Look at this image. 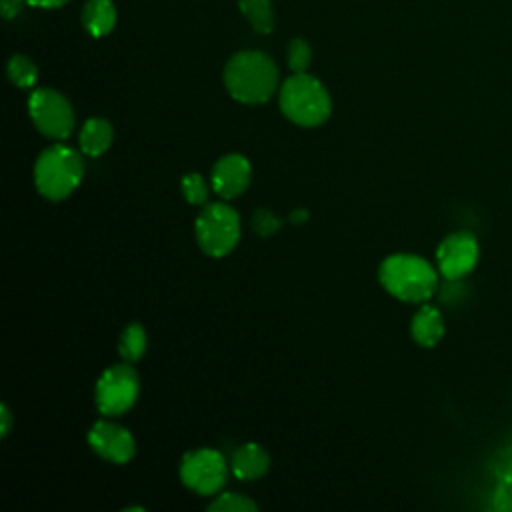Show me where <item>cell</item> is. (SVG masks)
I'll use <instances>...</instances> for the list:
<instances>
[{
    "label": "cell",
    "mask_w": 512,
    "mask_h": 512,
    "mask_svg": "<svg viewBox=\"0 0 512 512\" xmlns=\"http://www.w3.org/2000/svg\"><path fill=\"white\" fill-rule=\"evenodd\" d=\"M224 86L242 104H262L278 86V68L264 52L242 50L226 62Z\"/></svg>",
    "instance_id": "obj_1"
},
{
    "label": "cell",
    "mask_w": 512,
    "mask_h": 512,
    "mask_svg": "<svg viewBox=\"0 0 512 512\" xmlns=\"http://www.w3.org/2000/svg\"><path fill=\"white\" fill-rule=\"evenodd\" d=\"M382 288L404 302H426L438 288V270L418 254H390L378 270Z\"/></svg>",
    "instance_id": "obj_2"
},
{
    "label": "cell",
    "mask_w": 512,
    "mask_h": 512,
    "mask_svg": "<svg viewBox=\"0 0 512 512\" xmlns=\"http://www.w3.org/2000/svg\"><path fill=\"white\" fill-rule=\"evenodd\" d=\"M280 110L290 122L312 128L328 120L332 100L318 78L306 72H294L280 86Z\"/></svg>",
    "instance_id": "obj_3"
},
{
    "label": "cell",
    "mask_w": 512,
    "mask_h": 512,
    "mask_svg": "<svg viewBox=\"0 0 512 512\" xmlns=\"http://www.w3.org/2000/svg\"><path fill=\"white\" fill-rule=\"evenodd\" d=\"M84 176L80 154L66 144H52L38 156L34 164V182L38 192L48 200H64L70 196Z\"/></svg>",
    "instance_id": "obj_4"
},
{
    "label": "cell",
    "mask_w": 512,
    "mask_h": 512,
    "mask_svg": "<svg viewBox=\"0 0 512 512\" xmlns=\"http://www.w3.org/2000/svg\"><path fill=\"white\" fill-rule=\"evenodd\" d=\"M194 234L198 246L208 256L222 258L232 252L240 240V216L232 206L224 202H212L198 214Z\"/></svg>",
    "instance_id": "obj_5"
},
{
    "label": "cell",
    "mask_w": 512,
    "mask_h": 512,
    "mask_svg": "<svg viewBox=\"0 0 512 512\" xmlns=\"http://www.w3.org/2000/svg\"><path fill=\"white\" fill-rule=\"evenodd\" d=\"M28 114L38 132L48 138L64 140L74 130V112L70 102L52 88H38L30 94Z\"/></svg>",
    "instance_id": "obj_6"
},
{
    "label": "cell",
    "mask_w": 512,
    "mask_h": 512,
    "mask_svg": "<svg viewBox=\"0 0 512 512\" xmlns=\"http://www.w3.org/2000/svg\"><path fill=\"white\" fill-rule=\"evenodd\" d=\"M138 392L136 370L128 364H116L106 368L96 382V406L104 416H118L134 406Z\"/></svg>",
    "instance_id": "obj_7"
},
{
    "label": "cell",
    "mask_w": 512,
    "mask_h": 512,
    "mask_svg": "<svg viewBox=\"0 0 512 512\" xmlns=\"http://www.w3.org/2000/svg\"><path fill=\"white\" fill-rule=\"evenodd\" d=\"M228 476V464L224 456L214 448H198L184 454L180 462V480L196 494H216Z\"/></svg>",
    "instance_id": "obj_8"
},
{
    "label": "cell",
    "mask_w": 512,
    "mask_h": 512,
    "mask_svg": "<svg viewBox=\"0 0 512 512\" xmlns=\"http://www.w3.org/2000/svg\"><path fill=\"white\" fill-rule=\"evenodd\" d=\"M478 256H480V246L472 232L468 230L452 232L440 242L436 250L438 272L448 280H460L476 268Z\"/></svg>",
    "instance_id": "obj_9"
},
{
    "label": "cell",
    "mask_w": 512,
    "mask_h": 512,
    "mask_svg": "<svg viewBox=\"0 0 512 512\" xmlns=\"http://www.w3.org/2000/svg\"><path fill=\"white\" fill-rule=\"evenodd\" d=\"M88 444L98 456L114 464H124L132 460L136 452V442L130 430L110 420H98L90 428Z\"/></svg>",
    "instance_id": "obj_10"
},
{
    "label": "cell",
    "mask_w": 512,
    "mask_h": 512,
    "mask_svg": "<svg viewBox=\"0 0 512 512\" xmlns=\"http://www.w3.org/2000/svg\"><path fill=\"white\" fill-rule=\"evenodd\" d=\"M250 174H252V168L246 156L226 154L212 168V174H210L212 190L224 200L236 198L248 188Z\"/></svg>",
    "instance_id": "obj_11"
},
{
    "label": "cell",
    "mask_w": 512,
    "mask_h": 512,
    "mask_svg": "<svg viewBox=\"0 0 512 512\" xmlns=\"http://www.w3.org/2000/svg\"><path fill=\"white\" fill-rule=\"evenodd\" d=\"M230 466H232V472L236 478L256 480L266 474V470L270 466V456L260 444L248 442L234 450Z\"/></svg>",
    "instance_id": "obj_12"
},
{
    "label": "cell",
    "mask_w": 512,
    "mask_h": 512,
    "mask_svg": "<svg viewBox=\"0 0 512 512\" xmlns=\"http://www.w3.org/2000/svg\"><path fill=\"white\" fill-rule=\"evenodd\" d=\"M410 334L416 344L424 348L436 346L444 336V320L438 308L434 306H420L410 322Z\"/></svg>",
    "instance_id": "obj_13"
},
{
    "label": "cell",
    "mask_w": 512,
    "mask_h": 512,
    "mask_svg": "<svg viewBox=\"0 0 512 512\" xmlns=\"http://www.w3.org/2000/svg\"><path fill=\"white\" fill-rule=\"evenodd\" d=\"M82 24L94 38L106 36L116 24V8L112 0H86L82 10Z\"/></svg>",
    "instance_id": "obj_14"
},
{
    "label": "cell",
    "mask_w": 512,
    "mask_h": 512,
    "mask_svg": "<svg viewBox=\"0 0 512 512\" xmlns=\"http://www.w3.org/2000/svg\"><path fill=\"white\" fill-rule=\"evenodd\" d=\"M114 138L112 124L104 118H88L80 130V148L86 156L104 154Z\"/></svg>",
    "instance_id": "obj_15"
},
{
    "label": "cell",
    "mask_w": 512,
    "mask_h": 512,
    "mask_svg": "<svg viewBox=\"0 0 512 512\" xmlns=\"http://www.w3.org/2000/svg\"><path fill=\"white\" fill-rule=\"evenodd\" d=\"M238 6L252 30L258 34H268L274 28V12L270 0H238Z\"/></svg>",
    "instance_id": "obj_16"
},
{
    "label": "cell",
    "mask_w": 512,
    "mask_h": 512,
    "mask_svg": "<svg viewBox=\"0 0 512 512\" xmlns=\"http://www.w3.org/2000/svg\"><path fill=\"white\" fill-rule=\"evenodd\" d=\"M146 330L140 326V324H128L122 334H120V340H118V350H120V356L126 360V362H134V360H140L146 352Z\"/></svg>",
    "instance_id": "obj_17"
},
{
    "label": "cell",
    "mask_w": 512,
    "mask_h": 512,
    "mask_svg": "<svg viewBox=\"0 0 512 512\" xmlns=\"http://www.w3.org/2000/svg\"><path fill=\"white\" fill-rule=\"evenodd\" d=\"M8 78L18 88H32L38 78V68L28 56L14 54L8 62Z\"/></svg>",
    "instance_id": "obj_18"
},
{
    "label": "cell",
    "mask_w": 512,
    "mask_h": 512,
    "mask_svg": "<svg viewBox=\"0 0 512 512\" xmlns=\"http://www.w3.org/2000/svg\"><path fill=\"white\" fill-rule=\"evenodd\" d=\"M208 510H212V512H254V510H258V504L244 494L222 492L208 504Z\"/></svg>",
    "instance_id": "obj_19"
},
{
    "label": "cell",
    "mask_w": 512,
    "mask_h": 512,
    "mask_svg": "<svg viewBox=\"0 0 512 512\" xmlns=\"http://www.w3.org/2000/svg\"><path fill=\"white\" fill-rule=\"evenodd\" d=\"M182 194L186 198V202L194 204V206H202L208 200V184L204 180L202 174L198 172H190L182 178Z\"/></svg>",
    "instance_id": "obj_20"
},
{
    "label": "cell",
    "mask_w": 512,
    "mask_h": 512,
    "mask_svg": "<svg viewBox=\"0 0 512 512\" xmlns=\"http://www.w3.org/2000/svg\"><path fill=\"white\" fill-rule=\"evenodd\" d=\"M286 56H288V66L292 72H306L312 62V50H310L308 42L302 38H294L288 44Z\"/></svg>",
    "instance_id": "obj_21"
},
{
    "label": "cell",
    "mask_w": 512,
    "mask_h": 512,
    "mask_svg": "<svg viewBox=\"0 0 512 512\" xmlns=\"http://www.w3.org/2000/svg\"><path fill=\"white\" fill-rule=\"evenodd\" d=\"M252 226H254V230H256L260 236H270V234H274V232L282 226V220L276 218L270 210L260 208V210L252 216Z\"/></svg>",
    "instance_id": "obj_22"
},
{
    "label": "cell",
    "mask_w": 512,
    "mask_h": 512,
    "mask_svg": "<svg viewBox=\"0 0 512 512\" xmlns=\"http://www.w3.org/2000/svg\"><path fill=\"white\" fill-rule=\"evenodd\" d=\"M22 4H28L26 0H0V12L4 18H14L20 10Z\"/></svg>",
    "instance_id": "obj_23"
},
{
    "label": "cell",
    "mask_w": 512,
    "mask_h": 512,
    "mask_svg": "<svg viewBox=\"0 0 512 512\" xmlns=\"http://www.w3.org/2000/svg\"><path fill=\"white\" fill-rule=\"evenodd\" d=\"M10 428H12V414H10L8 406L2 404L0 406V434L6 436L10 432Z\"/></svg>",
    "instance_id": "obj_24"
},
{
    "label": "cell",
    "mask_w": 512,
    "mask_h": 512,
    "mask_svg": "<svg viewBox=\"0 0 512 512\" xmlns=\"http://www.w3.org/2000/svg\"><path fill=\"white\" fill-rule=\"evenodd\" d=\"M26 2L34 8H58V6L66 4L68 0H26Z\"/></svg>",
    "instance_id": "obj_25"
},
{
    "label": "cell",
    "mask_w": 512,
    "mask_h": 512,
    "mask_svg": "<svg viewBox=\"0 0 512 512\" xmlns=\"http://www.w3.org/2000/svg\"><path fill=\"white\" fill-rule=\"evenodd\" d=\"M306 218H308V212H306L304 208H300V210H294V212H292V216H290V220H292L294 224H302Z\"/></svg>",
    "instance_id": "obj_26"
}]
</instances>
